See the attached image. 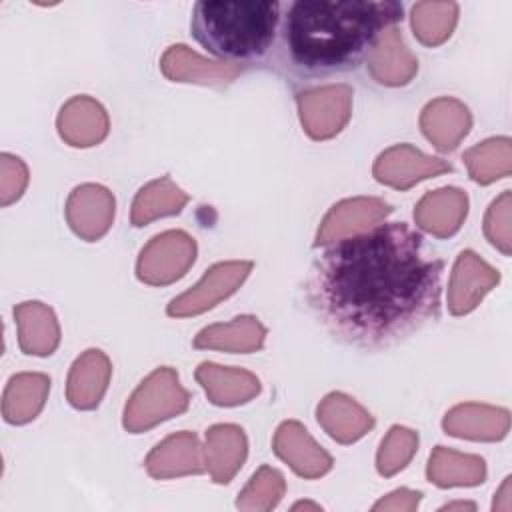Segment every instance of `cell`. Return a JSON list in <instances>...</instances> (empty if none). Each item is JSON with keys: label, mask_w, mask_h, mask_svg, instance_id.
<instances>
[{"label": "cell", "mask_w": 512, "mask_h": 512, "mask_svg": "<svg viewBox=\"0 0 512 512\" xmlns=\"http://www.w3.org/2000/svg\"><path fill=\"white\" fill-rule=\"evenodd\" d=\"M366 62L372 78L384 86L408 84L418 70V60L406 48L400 32L394 26L380 32Z\"/></svg>", "instance_id": "cell-15"}, {"label": "cell", "mask_w": 512, "mask_h": 512, "mask_svg": "<svg viewBox=\"0 0 512 512\" xmlns=\"http://www.w3.org/2000/svg\"><path fill=\"white\" fill-rule=\"evenodd\" d=\"M300 508H312V510H322L318 504H312V502H298L292 506V510H300Z\"/></svg>", "instance_id": "cell-37"}, {"label": "cell", "mask_w": 512, "mask_h": 512, "mask_svg": "<svg viewBox=\"0 0 512 512\" xmlns=\"http://www.w3.org/2000/svg\"><path fill=\"white\" fill-rule=\"evenodd\" d=\"M188 392L180 386L178 374L170 366L156 368L140 382L124 408V428L132 434L148 430L188 408Z\"/></svg>", "instance_id": "cell-4"}, {"label": "cell", "mask_w": 512, "mask_h": 512, "mask_svg": "<svg viewBox=\"0 0 512 512\" xmlns=\"http://www.w3.org/2000/svg\"><path fill=\"white\" fill-rule=\"evenodd\" d=\"M110 360L100 350H86L70 368L66 398L78 410H92L100 404L108 380H110Z\"/></svg>", "instance_id": "cell-19"}, {"label": "cell", "mask_w": 512, "mask_h": 512, "mask_svg": "<svg viewBox=\"0 0 512 512\" xmlns=\"http://www.w3.org/2000/svg\"><path fill=\"white\" fill-rule=\"evenodd\" d=\"M274 452L304 478H318L332 468L330 454L324 452L296 420H288L278 426L274 434Z\"/></svg>", "instance_id": "cell-12"}, {"label": "cell", "mask_w": 512, "mask_h": 512, "mask_svg": "<svg viewBox=\"0 0 512 512\" xmlns=\"http://www.w3.org/2000/svg\"><path fill=\"white\" fill-rule=\"evenodd\" d=\"M56 126L64 142L76 148H88L106 138L108 116L94 98L74 96L62 106Z\"/></svg>", "instance_id": "cell-16"}, {"label": "cell", "mask_w": 512, "mask_h": 512, "mask_svg": "<svg viewBox=\"0 0 512 512\" xmlns=\"http://www.w3.org/2000/svg\"><path fill=\"white\" fill-rule=\"evenodd\" d=\"M452 508H470V510H474L476 506H474L472 502H454V504H446V506H442L440 510H452Z\"/></svg>", "instance_id": "cell-36"}, {"label": "cell", "mask_w": 512, "mask_h": 512, "mask_svg": "<svg viewBox=\"0 0 512 512\" xmlns=\"http://www.w3.org/2000/svg\"><path fill=\"white\" fill-rule=\"evenodd\" d=\"M498 280V272L480 260L472 250L460 252L448 284L450 312L456 316L472 312L484 294L498 284Z\"/></svg>", "instance_id": "cell-11"}, {"label": "cell", "mask_w": 512, "mask_h": 512, "mask_svg": "<svg viewBox=\"0 0 512 512\" xmlns=\"http://www.w3.org/2000/svg\"><path fill=\"white\" fill-rule=\"evenodd\" d=\"M472 124L468 108L454 98H436L426 104L420 116L424 136L440 150L452 152L468 134Z\"/></svg>", "instance_id": "cell-18"}, {"label": "cell", "mask_w": 512, "mask_h": 512, "mask_svg": "<svg viewBox=\"0 0 512 512\" xmlns=\"http://www.w3.org/2000/svg\"><path fill=\"white\" fill-rule=\"evenodd\" d=\"M390 212L392 206L380 198L342 200L334 204L324 216L314 246H328L340 238L368 232L370 228L378 226Z\"/></svg>", "instance_id": "cell-8"}, {"label": "cell", "mask_w": 512, "mask_h": 512, "mask_svg": "<svg viewBox=\"0 0 512 512\" xmlns=\"http://www.w3.org/2000/svg\"><path fill=\"white\" fill-rule=\"evenodd\" d=\"M420 492H412L406 488L394 490L392 494H388V498H382L380 502L374 504L372 510H414L420 502Z\"/></svg>", "instance_id": "cell-35"}, {"label": "cell", "mask_w": 512, "mask_h": 512, "mask_svg": "<svg viewBox=\"0 0 512 512\" xmlns=\"http://www.w3.org/2000/svg\"><path fill=\"white\" fill-rule=\"evenodd\" d=\"M50 390V378L44 374H16L8 380L2 414L8 424H26L38 416Z\"/></svg>", "instance_id": "cell-26"}, {"label": "cell", "mask_w": 512, "mask_h": 512, "mask_svg": "<svg viewBox=\"0 0 512 512\" xmlns=\"http://www.w3.org/2000/svg\"><path fill=\"white\" fill-rule=\"evenodd\" d=\"M114 218V196L98 184H82L72 190L66 204V220L74 234L86 242L102 238Z\"/></svg>", "instance_id": "cell-10"}, {"label": "cell", "mask_w": 512, "mask_h": 512, "mask_svg": "<svg viewBox=\"0 0 512 512\" xmlns=\"http://www.w3.org/2000/svg\"><path fill=\"white\" fill-rule=\"evenodd\" d=\"M418 448V434L404 426H392L380 444L376 468L382 476H392L402 470Z\"/></svg>", "instance_id": "cell-32"}, {"label": "cell", "mask_w": 512, "mask_h": 512, "mask_svg": "<svg viewBox=\"0 0 512 512\" xmlns=\"http://www.w3.org/2000/svg\"><path fill=\"white\" fill-rule=\"evenodd\" d=\"M300 122L314 140L336 136L350 118L352 90L346 84L312 88L296 94Z\"/></svg>", "instance_id": "cell-6"}, {"label": "cell", "mask_w": 512, "mask_h": 512, "mask_svg": "<svg viewBox=\"0 0 512 512\" xmlns=\"http://www.w3.org/2000/svg\"><path fill=\"white\" fill-rule=\"evenodd\" d=\"M282 8L276 64L302 78L358 68L404 14L394 0H296Z\"/></svg>", "instance_id": "cell-2"}, {"label": "cell", "mask_w": 512, "mask_h": 512, "mask_svg": "<svg viewBox=\"0 0 512 512\" xmlns=\"http://www.w3.org/2000/svg\"><path fill=\"white\" fill-rule=\"evenodd\" d=\"M446 160L422 154L410 144H396L382 152L374 162V178L396 190H408L416 182L450 172Z\"/></svg>", "instance_id": "cell-9"}, {"label": "cell", "mask_w": 512, "mask_h": 512, "mask_svg": "<svg viewBox=\"0 0 512 512\" xmlns=\"http://www.w3.org/2000/svg\"><path fill=\"white\" fill-rule=\"evenodd\" d=\"M196 380L202 384L208 400L216 406H238L260 392L254 374L240 368H226L214 362H202L196 368Z\"/></svg>", "instance_id": "cell-21"}, {"label": "cell", "mask_w": 512, "mask_h": 512, "mask_svg": "<svg viewBox=\"0 0 512 512\" xmlns=\"http://www.w3.org/2000/svg\"><path fill=\"white\" fill-rule=\"evenodd\" d=\"M188 202V194L182 192L168 176L152 180L142 186L132 204V226H144L160 216L178 214Z\"/></svg>", "instance_id": "cell-28"}, {"label": "cell", "mask_w": 512, "mask_h": 512, "mask_svg": "<svg viewBox=\"0 0 512 512\" xmlns=\"http://www.w3.org/2000/svg\"><path fill=\"white\" fill-rule=\"evenodd\" d=\"M160 68L164 76L172 82H196L214 86L230 84L236 76H240L246 70V66L206 60L184 44L170 46L160 60Z\"/></svg>", "instance_id": "cell-13"}, {"label": "cell", "mask_w": 512, "mask_h": 512, "mask_svg": "<svg viewBox=\"0 0 512 512\" xmlns=\"http://www.w3.org/2000/svg\"><path fill=\"white\" fill-rule=\"evenodd\" d=\"M446 434L470 440H502L510 428V416L504 408L460 404L452 408L442 422Z\"/></svg>", "instance_id": "cell-23"}, {"label": "cell", "mask_w": 512, "mask_h": 512, "mask_svg": "<svg viewBox=\"0 0 512 512\" xmlns=\"http://www.w3.org/2000/svg\"><path fill=\"white\" fill-rule=\"evenodd\" d=\"M2 160V176H0V204L2 206H8L10 202L18 200L26 188V182H28V170L24 166V162L16 156H10V154H2L0 156Z\"/></svg>", "instance_id": "cell-34"}, {"label": "cell", "mask_w": 512, "mask_h": 512, "mask_svg": "<svg viewBox=\"0 0 512 512\" xmlns=\"http://www.w3.org/2000/svg\"><path fill=\"white\" fill-rule=\"evenodd\" d=\"M284 488L282 474L270 466H262L240 492L236 506L242 510H270L280 502Z\"/></svg>", "instance_id": "cell-31"}, {"label": "cell", "mask_w": 512, "mask_h": 512, "mask_svg": "<svg viewBox=\"0 0 512 512\" xmlns=\"http://www.w3.org/2000/svg\"><path fill=\"white\" fill-rule=\"evenodd\" d=\"M18 342L24 354L50 356L60 342V328L54 312L42 302H22L14 308Z\"/></svg>", "instance_id": "cell-24"}, {"label": "cell", "mask_w": 512, "mask_h": 512, "mask_svg": "<svg viewBox=\"0 0 512 512\" xmlns=\"http://www.w3.org/2000/svg\"><path fill=\"white\" fill-rule=\"evenodd\" d=\"M484 234L492 246L504 256H510V190L496 198L484 218Z\"/></svg>", "instance_id": "cell-33"}, {"label": "cell", "mask_w": 512, "mask_h": 512, "mask_svg": "<svg viewBox=\"0 0 512 512\" xmlns=\"http://www.w3.org/2000/svg\"><path fill=\"white\" fill-rule=\"evenodd\" d=\"M196 258V242L182 230L154 236L140 252L136 276L144 284L164 286L186 274Z\"/></svg>", "instance_id": "cell-5"}, {"label": "cell", "mask_w": 512, "mask_h": 512, "mask_svg": "<svg viewBox=\"0 0 512 512\" xmlns=\"http://www.w3.org/2000/svg\"><path fill=\"white\" fill-rule=\"evenodd\" d=\"M444 262L420 232L388 222L328 244L312 262L306 300L338 342L390 348L440 316Z\"/></svg>", "instance_id": "cell-1"}, {"label": "cell", "mask_w": 512, "mask_h": 512, "mask_svg": "<svg viewBox=\"0 0 512 512\" xmlns=\"http://www.w3.org/2000/svg\"><path fill=\"white\" fill-rule=\"evenodd\" d=\"M468 212V198L458 188H440L422 196L414 208L416 224L436 236L448 238L456 234Z\"/></svg>", "instance_id": "cell-17"}, {"label": "cell", "mask_w": 512, "mask_h": 512, "mask_svg": "<svg viewBox=\"0 0 512 512\" xmlns=\"http://www.w3.org/2000/svg\"><path fill=\"white\" fill-rule=\"evenodd\" d=\"M458 20L456 2H418L412 6L414 36L426 46H438L450 38Z\"/></svg>", "instance_id": "cell-30"}, {"label": "cell", "mask_w": 512, "mask_h": 512, "mask_svg": "<svg viewBox=\"0 0 512 512\" xmlns=\"http://www.w3.org/2000/svg\"><path fill=\"white\" fill-rule=\"evenodd\" d=\"M146 470L158 480L184 474H202L206 470L204 448L192 432L172 434L156 444V448L148 454Z\"/></svg>", "instance_id": "cell-14"}, {"label": "cell", "mask_w": 512, "mask_h": 512, "mask_svg": "<svg viewBox=\"0 0 512 512\" xmlns=\"http://www.w3.org/2000/svg\"><path fill=\"white\" fill-rule=\"evenodd\" d=\"M280 16L276 0H200L192 8L190 30L220 62L246 66L272 50Z\"/></svg>", "instance_id": "cell-3"}, {"label": "cell", "mask_w": 512, "mask_h": 512, "mask_svg": "<svg viewBox=\"0 0 512 512\" xmlns=\"http://www.w3.org/2000/svg\"><path fill=\"white\" fill-rule=\"evenodd\" d=\"M252 270V262L234 260V262H220L206 270L204 278L190 288L188 292L170 300L166 312L172 318H186L196 316L212 306H216L222 298H228L238 290V286L246 280Z\"/></svg>", "instance_id": "cell-7"}, {"label": "cell", "mask_w": 512, "mask_h": 512, "mask_svg": "<svg viewBox=\"0 0 512 512\" xmlns=\"http://www.w3.org/2000/svg\"><path fill=\"white\" fill-rule=\"evenodd\" d=\"M428 480L440 488L476 486L486 478V464L480 456L460 454L444 446H436L428 462Z\"/></svg>", "instance_id": "cell-27"}, {"label": "cell", "mask_w": 512, "mask_h": 512, "mask_svg": "<svg viewBox=\"0 0 512 512\" xmlns=\"http://www.w3.org/2000/svg\"><path fill=\"white\" fill-rule=\"evenodd\" d=\"M266 328L254 316H238L228 324H214L200 330L194 338V348H214L226 352L248 354L260 350Z\"/></svg>", "instance_id": "cell-25"}, {"label": "cell", "mask_w": 512, "mask_h": 512, "mask_svg": "<svg viewBox=\"0 0 512 512\" xmlns=\"http://www.w3.org/2000/svg\"><path fill=\"white\" fill-rule=\"evenodd\" d=\"M464 164L468 166L470 178L478 184H490L498 178H504L510 174V138H490L462 156Z\"/></svg>", "instance_id": "cell-29"}, {"label": "cell", "mask_w": 512, "mask_h": 512, "mask_svg": "<svg viewBox=\"0 0 512 512\" xmlns=\"http://www.w3.org/2000/svg\"><path fill=\"white\" fill-rule=\"evenodd\" d=\"M316 418L328 436L342 444L356 442L374 426L370 412H366L358 402L342 392L328 394L318 404Z\"/></svg>", "instance_id": "cell-22"}, {"label": "cell", "mask_w": 512, "mask_h": 512, "mask_svg": "<svg viewBox=\"0 0 512 512\" xmlns=\"http://www.w3.org/2000/svg\"><path fill=\"white\" fill-rule=\"evenodd\" d=\"M248 444L244 430L234 424H216L206 430L204 460L216 484H228L246 460Z\"/></svg>", "instance_id": "cell-20"}]
</instances>
